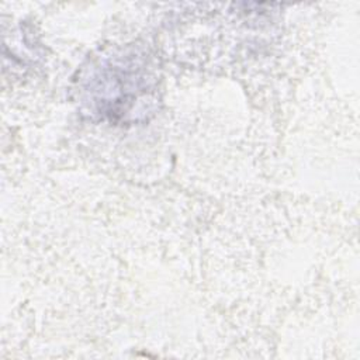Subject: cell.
<instances>
[{"mask_svg": "<svg viewBox=\"0 0 360 360\" xmlns=\"http://www.w3.org/2000/svg\"><path fill=\"white\" fill-rule=\"evenodd\" d=\"M158 77L150 58L134 46L93 59L79 79L83 110L98 120L131 122L150 112Z\"/></svg>", "mask_w": 360, "mask_h": 360, "instance_id": "6da1fadb", "label": "cell"}]
</instances>
